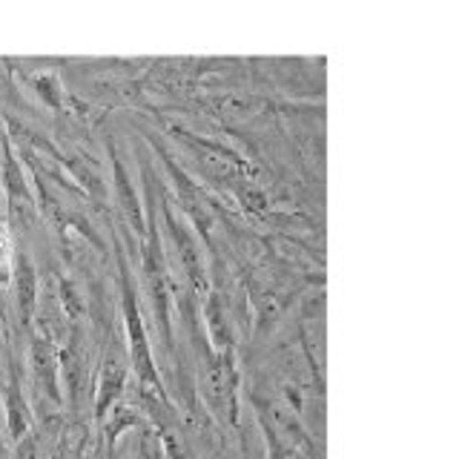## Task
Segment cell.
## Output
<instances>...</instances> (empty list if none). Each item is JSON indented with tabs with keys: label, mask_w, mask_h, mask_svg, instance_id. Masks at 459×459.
I'll return each instance as SVG.
<instances>
[{
	"label": "cell",
	"mask_w": 459,
	"mask_h": 459,
	"mask_svg": "<svg viewBox=\"0 0 459 459\" xmlns=\"http://www.w3.org/2000/svg\"><path fill=\"white\" fill-rule=\"evenodd\" d=\"M118 267H121V299H124V319H126L129 365L135 368L143 394H152L158 402H164V385H161V377H158L155 362H152L147 330H143V319H141V310H138V293L133 287V276H129V267L124 262L121 250H118Z\"/></svg>",
	"instance_id": "6da1fadb"
},
{
	"label": "cell",
	"mask_w": 459,
	"mask_h": 459,
	"mask_svg": "<svg viewBox=\"0 0 459 459\" xmlns=\"http://www.w3.org/2000/svg\"><path fill=\"white\" fill-rule=\"evenodd\" d=\"M143 284H147V296L152 301V316L161 330L167 351H172V322H169V276L164 264V250H161V236L155 227V210L150 207V227H147V244H143Z\"/></svg>",
	"instance_id": "7a4b0ae2"
},
{
	"label": "cell",
	"mask_w": 459,
	"mask_h": 459,
	"mask_svg": "<svg viewBox=\"0 0 459 459\" xmlns=\"http://www.w3.org/2000/svg\"><path fill=\"white\" fill-rule=\"evenodd\" d=\"M29 365H32L35 387L49 396L55 405H61V391H57V353L52 348V339L47 333H38L32 339V351H29Z\"/></svg>",
	"instance_id": "3957f363"
},
{
	"label": "cell",
	"mask_w": 459,
	"mask_h": 459,
	"mask_svg": "<svg viewBox=\"0 0 459 459\" xmlns=\"http://www.w3.org/2000/svg\"><path fill=\"white\" fill-rule=\"evenodd\" d=\"M124 387H126V359L109 356L98 373V396H95V420L98 422L107 420L109 408L118 402Z\"/></svg>",
	"instance_id": "277c9868"
},
{
	"label": "cell",
	"mask_w": 459,
	"mask_h": 459,
	"mask_svg": "<svg viewBox=\"0 0 459 459\" xmlns=\"http://www.w3.org/2000/svg\"><path fill=\"white\" fill-rule=\"evenodd\" d=\"M14 290H18V313L23 325H32L35 316V296H38V276L35 264L26 253H14V267H12Z\"/></svg>",
	"instance_id": "5b68a950"
},
{
	"label": "cell",
	"mask_w": 459,
	"mask_h": 459,
	"mask_svg": "<svg viewBox=\"0 0 459 459\" xmlns=\"http://www.w3.org/2000/svg\"><path fill=\"white\" fill-rule=\"evenodd\" d=\"M4 193L9 201V210H21V204L32 207V195H29V184L23 178V167L14 158L9 141H4Z\"/></svg>",
	"instance_id": "8992f818"
},
{
	"label": "cell",
	"mask_w": 459,
	"mask_h": 459,
	"mask_svg": "<svg viewBox=\"0 0 459 459\" xmlns=\"http://www.w3.org/2000/svg\"><path fill=\"white\" fill-rule=\"evenodd\" d=\"M6 420H9L12 439H21L26 434V425H29V405L23 402L21 377H18V370H14V368H12L9 387H6Z\"/></svg>",
	"instance_id": "52a82bcc"
},
{
	"label": "cell",
	"mask_w": 459,
	"mask_h": 459,
	"mask_svg": "<svg viewBox=\"0 0 459 459\" xmlns=\"http://www.w3.org/2000/svg\"><path fill=\"white\" fill-rule=\"evenodd\" d=\"M112 172H115V193H118V198H121V207H124V212H126L129 224H133V227L138 230V233H143L141 201H138V195L133 193V184H129L126 169H124V164L118 161V155H112Z\"/></svg>",
	"instance_id": "ba28073f"
},
{
	"label": "cell",
	"mask_w": 459,
	"mask_h": 459,
	"mask_svg": "<svg viewBox=\"0 0 459 459\" xmlns=\"http://www.w3.org/2000/svg\"><path fill=\"white\" fill-rule=\"evenodd\" d=\"M12 267H14V247L9 230L0 224V287H6L12 281Z\"/></svg>",
	"instance_id": "9c48e42d"
},
{
	"label": "cell",
	"mask_w": 459,
	"mask_h": 459,
	"mask_svg": "<svg viewBox=\"0 0 459 459\" xmlns=\"http://www.w3.org/2000/svg\"><path fill=\"white\" fill-rule=\"evenodd\" d=\"M32 86L38 90V95L47 100L49 107H61V90H57V83L52 75H38L32 78Z\"/></svg>",
	"instance_id": "30bf717a"
}]
</instances>
